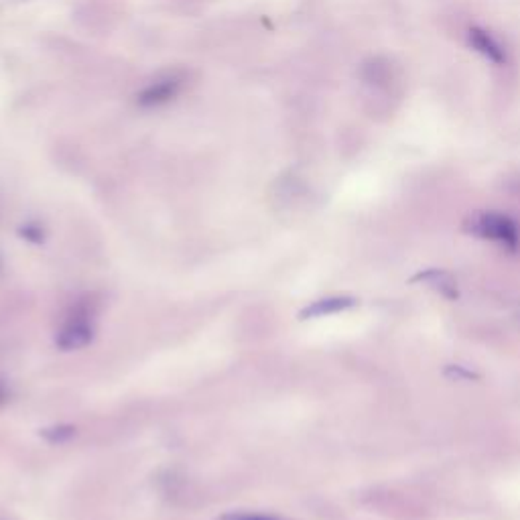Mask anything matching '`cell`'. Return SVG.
<instances>
[{
	"instance_id": "cell-4",
	"label": "cell",
	"mask_w": 520,
	"mask_h": 520,
	"mask_svg": "<svg viewBox=\"0 0 520 520\" xmlns=\"http://www.w3.org/2000/svg\"><path fill=\"white\" fill-rule=\"evenodd\" d=\"M181 88V80L178 75H167V78L155 80L149 83L144 91L141 94V104L144 106H159L169 102L171 98L178 94Z\"/></svg>"
},
{
	"instance_id": "cell-5",
	"label": "cell",
	"mask_w": 520,
	"mask_h": 520,
	"mask_svg": "<svg viewBox=\"0 0 520 520\" xmlns=\"http://www.w3.org/2000/svg\"><path fill=\"white\" fill-rule=\"evenodd\" d=\"M412 281L425 282V285L433 287L435 290H438V293H441L443 297H447V299H457V282L446 271L429 269V271H425V273H419Z\"/></svg>"
},
{
	"instance_id": "cell-3",
	"label": "cell",
	"mask_w": 520,
	"mask_h": 520,
	"mask_svg": "<svg viewBox=\"0 0 520 520\" xmlns=\"http://www.w3.org/2000/svg\"><path fill=\"white\" fill-rule=\"evenodd\" d=\"M468 43L473 51H478L480 56H484L492 64H504L507 61V53H504L502 45L484 29L472 27L468 30Z\"/></svg>"
},
{
	"instance_id": "cell-1",
	"label": "cell",
	"mask_w": 520,
	"mask_h": 520,
	"mask_svg": "<svg viewBox=\"0 0 520 520\" xmlns=\"http://www.w3.org/2000/svg\"><path fill=\"white\" fill-rule=\"evenodd\" d=\"M464 230L478 236V238L498 242L508 250H516L520 247V228L507 213L476 212L465 220Z\"/></svg>"
},
{
	"instance_id": "cell-2",
	"label": "cell",
	"mask_w": 520,
	"mask_h": 520,
	"mask_svg": "<svg viewBox=\"0 0 520 520\" xmlns=\"http://www.w3.org/2000/svg\"><path fill=\"white\" fill-rule=\"evenodd\" d=\"M94 338V327L88 316H74L67 319L57 334V346L61 350H80Z\"/></svg>"
},
{
	"instance_id": "cell-7",
	"label": "cell",
	"mask_w": 520,
	"mask_h": 520,
	"mask_svg": "<svg viewBox=\"0 0 520 520\" xmlns=\"http://www.w3.org/2000/svg\"><path fill=\"white\" fill-rule=\"evenodd\" d=\"M220 520H281L279 516L263 515V512H228Z\"/></svg>"
},
{
	"instance_id": "cell-8",
	"label": "cell",
	"mask_w": 520,
	"mask_h": 520,
	"mask_svg": "<svg viewBox=\"0 0 520 520\" xmlns=\"http://www.w3.org/2000/svg\"><path fill=\"white\" fill-rule=\"evenodd\" d=\"M6 401V390L4 386H0V404H3Z\"/></svg>"
},
{
	"instance_id": "cell-6",
	"label": "cell",
	"mask_w": 520,
	"mask_h": 520,
	"mask_svg": "<svg viewBox=\"0 0 520 520\" xmlns=\"http://www.w3.org/2000/svg\"><path fill=\"white\" fill-rule=\"evenodd\" d=\"M354 305H356V299H351V297H330V299H319L316 303H311L308 309L301 311V317L309 319V317L332 316V313L346 311L350 308H354Z\"/></svg>"
}]
</instances>
